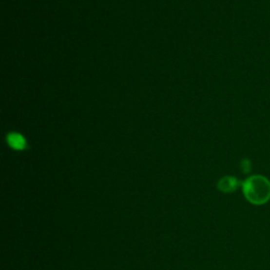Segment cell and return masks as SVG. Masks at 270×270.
<instances>
[{"label": "cell", "mask_w": 270, "mask_h": 270, "mask_svg": "<svg viewBox=\"0 0 270 270\" xmlns=\"http://www.w3.org/2000/svg\"><path fill=\"white\" fill-rule=\"evenodd\" d=\"M242 188L244 196L250 204L261 206L270 200V181L265 176H250L242 184Z\"/></svg>", "instance_id": "6da1fadb"}, {"label": "cell", "mask_w": 270, "mask_h": 270, "mask_svg": "<svg viewBox=\"0 0 270 270\" xmlns=\"http://www.w3.org/2000/svg\"><path fill=\"white\" fill-rule=\"evenodd\" d=\"M242 185L237 179L233 176H225L221 178L217 183V188L220 189L224 193H231L234 192L237 188Z\"/></svg>", "instance_id": "7a4b0ae2"}, {"label": "cell", "mask_w": 270, "mask_h": 270, "mask_svg": "<svg viewBox=\"0 0 270 270\" xmlns=\"http://www.w3.org/2000/svg\"><path fill=\"white\" fill-rule=\"evenodd\" d=\"M8 143L15 150H23L27 147V141L19 133H10L8 135Z\"/></svg>", "instance_id": "3957f363"}, {"label": "cell", "mask_w": 270, "mask_h": 270, "mask_svg": "<svg viewBox=\"0 0 270 270\" xmlns=\"http://www.w3.org/2000/svg\"><path fill=\"white\" fill-rule=\"evenodd\" d=\"M241 167L245 173H248L250 172V170H251V164H250V160L248 159H244L241 164Z\"/></svg>", "instance_id": "277c9868"}]
</instances>
